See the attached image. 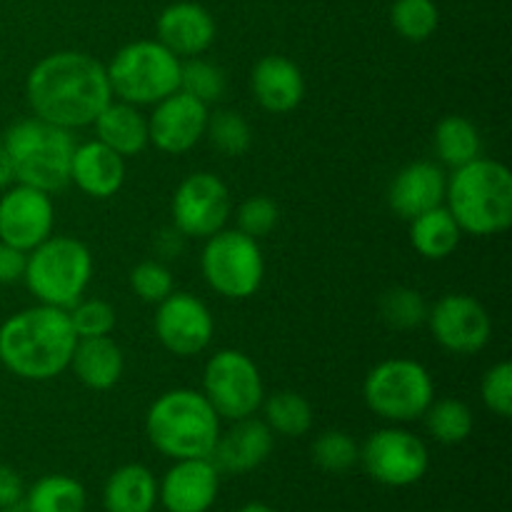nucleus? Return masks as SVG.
Listing matches in <instances>:
<instances>
[{
    "label": "nucleus",
    "instance_id": "5",
    "mask_svg": "<svg viewBox=\"0 0 512 512\" xmlns=\"http://www.w3.org/2000/svg\"><path fill=\"white\" fill-rule=\"evenodd\" d=\"M3 148L13 165V180L55 193L70 183L73 133L40 118H25L5 130Z\"/></svg>",
    "mask_w": 512,
    "mask_h": 512
},
{
    "label": "nucleus",
    "instance_id": "30",
    "mask_svg": "<svg viewBox=\"0 0 512 512\" xmlns=\"http://www.w3.org/2000/svg\"><path fill=\"white\" fill-rule=\"evenodd\" d=\"M423 418L430 435L443 445H458L463 440H468L475 425L473 410L458 398L433 400L430 408L425 410Z\"/></svg>",
    "mask_w": 512,
    "mask_h": 512
},
{
    "label": "nucleus",
    "instance_id": "20",
    "mask_svg": "<svg viewBox=\"0 0 512 512\" xmlns=\"http://www.w3.org/2000/svg\"><path fill=\"white\" fill-rule=\"evenodd\" d=\"M250 90L260 108L273 115H285L303 103V70L285 55H265L250 73Z\"/></svg>",
    "mask_w": 512,
    "mask_h": 512
},
{
    "label": "nucleus",
    "instance_id": "7",
    "mask_svg": "<svg viewBox=\"0 0 512 512\" xmlns=\"http://www.w3.org/2000/svg\"><path fill=\"white\" fill-rule=\"evenodd\" d=\"M180 63L160 40H135L113 55L108 73L113 98L130 105H155L180 88Z\"/></svg>",
    "mask_w": 512,
    "mask_h": 512
},
{
    "label": "nucleus",
    "instance_id": "14",
    "mask_svg": "<svg viewBox=\"0 0 512 512\" xmlns=\"http://www.w3.org/2000/svg\"><path fill=\"white\" fill-rule=\"evenodd\" d=\"M155 335L168 353L178 358L203 353L213 340L215 320L208 305L190 293H170L158 303L153 318Z\"/></svg>",
    "mask_w": 512,
    "mask_h": 512
},
{
    "label": "nucleus",
    "instance_id": "24",
    "mask_svg": "<svg viewBox=\"0 0 512 512\" xmlns=\"http://www.w3.org/2000/svg\"><path fill=\"white\" fill-rule=\"evenodd\" d=\"M95 135L103 145L115 150L123 158L143 153L148 145V118L138 110V105L110 100L98 118L93 120Z\"/></svg>",
    "mask_w": 512,
    "mask_h": 512
},
{
    "label": "nucleus",
    "instance_id": "3",
    "mask_svg": "<svg viewBox=\"0 0 512 512\" xmlns=\"http://www.w3.org/2000/svg\"><path fill=\"white\" fill-rule=\"evenodd\" d=\"M445 208L463 233L500 235L512 223V175L493 158H475L455 168L445 188Z\"/></svg>",
    "mask_w": 512,
    "mask_h": 512
},
{
    "label": "nucleus",
    "instance_id": "37",
    "mask_svg": "<svg viewBox=\"0 0 512 512\" xmlns=\"http://www.w3.org/2000/svg\"><path fill=\"white\" fill-rule=\"evenodd\" d=\"M173 285V273L160 260H143L130 270V288L143 303H163L173 293Z\"/></svg>",
    "mask_w": 512,
    "mask_h": 512
},
{
    "label": "nucleus",
    "instance_id": "25",
    "mask_svg": "<svg viewBox=\"0 0 512 512\" xmlns=\"http://www.w3.org/2000/svg\"><path fill=\"white\" fill-rule=\"evenodd\" d=\"M155 503H158V480L145 465H120L105 480V512H153Z\"/></svg>",
    "mask_w": 512,
    "mask_h": 512
},
{
    "label": "nucleus",
    "instance_id": "19",
    "mask_svg": "<svg viewBox=\"0 0 512 512\" xmlns=\"http://www.w3.org/2000/svg\"><path fill=\"white\" fill-rule=\"evenodd\" d=\"M445 188H448V178L438 163L415 160V163H408L395 173L388 188V203L398 218L410 223L425 210L443 205Z\"/></svg>",
    "mask_w": 512,
    "mask_h": 512
},
{
    "label": "nucleus",
    "instance_id": "34",
    "mask_svg": "<svg viewBox=\"0 0 512 512\" xmlns=\"http://www.w3.org/2000/svg\"><path fill=\"white\" fill-rule=\"evenodd\" d=\"M428 303L413 288H393L380 298V318L395 330L418 328L428 320Z\"/></svg>",
    "mask_w": 512,
    "mask_h": 512
},
{
    "label": "nucleus",
    "instance_id": "15",
    "mask_svg": "<svg viewBox=\"0 0 512 512\" xmlns=\"http://www.w3.org/2000/svg\"><path fill=\"white\" fill-rule=\"evenodd\" d=\"M55 208L50 193L18 183L0 198V240L13 248L30 250L53 235Z\"/></svg>",
    "mask_w": 512,
    "mask_h": 512
},
{
    "label": "nucleus",
    "instance_id": "40",
    "mask_svg": "<svg viewBox=\"0 0 512 512\" xmlns=\"http://www.w3.org/2000/svg\"><path fill=\"white\" fill-rule=\"evenodd\" d=\"M25 263H28L25 250H18L0 240V285H13L23 280Z\"/></svg>",
    "mask_w": 512,
    "mask_h": 512
},
{
    "label": "nucleus",
    "instance_id": "33",
    "mask_svg": "<svg viewBox=\"0 0 512 512\" xmlns=\"http://www.w3.org/2000/svg\"><path fill=\"white\" fill-rule=\"evenodd\" d=\"M225 88H228V80H225V70L220 65L203 58H188L185 63H180L178 90L193 95L200 103H218L225 95Z\"/></svg>",
    "mask_w": 512,
    "mask_h": 512
},
{
    "label": "nucleus",
    "instance_id": "38",
    "mask_svg": "<svg viewBox=\"0 0 512 512\" xmlns=\"http://www.w3.org/2000/svg\"><path fill=\"white\" fill-rule=\"evenodd\" d=\"M235 220H238L240 233L250 235L253 240H260L278 228L280 210L275 200H270L268 195H250V198L240 203Z\"/></svg>",
    "mask_w": 512,
    "mask_h": 512
},
{
    "label": "nucleus",
    "instance_id": "6",
    "mask_svg": "<svg viewBox=\"0 0 512 512\" xmlns=\"http://www.w3.org/2000/svg\"><path fill=\"white\" fill-rule=\"evenodd\" d=\"M93 278V255L88 245L68 235H50L35 245L25 263V285L35 300L53 308H73Z\"/></svg>",
    "mask_w": 512,
    "mask_h": 512
},
{
    "label": "nucleus",
    "instance_id": "10",
    "mask_svg": "<svg viewBox=\"0 0 512 512\" xmlns=\"http://www.w3.org/2000/svg\"><path fill=\"white\" fill-rule=\"evenodd\" d=\"M203 395L215 413L225 420L250 418L260 410L265 398L263 375L243 350H218L205 363Z\"/></svg>",
    "mask_w": 512,
    "mask_h": 512
},
{
    "label": "nucleus",
    "instance_id": "39",
    "mask_svg": "<svg viewBox=\"0 0 512 512\" xmlns=\"http://www.w3.org/2000/svg\"><path fill=\"white\" fill-rule=\"evenodd\" d=\"M480 395H483V403L490 413L500 415V418H510L512 415V365L508 360L493 365V368L483 375Z\"/></svg>",
    "mask_w": 512,
    "mask_h": 512
},
{
    "label": "nucleus",
    "instance_id": "8",
    "mask_svg": "<svg viewBox=\"0 0 512 512\" xmlns=\"http://www.w3.org/2000/svg\"><path fill=\"white\" fill-rule=\"evenodd\" d=\"M365 405L390 423L423 418L435 400V385L425 365L410 358H390L375 365L363 383Z\"/></svg>",
    "mask_w": 512,
    "mask_h": 512
},
{
    "label": "nucleus",
    "instance_id": "11",
    "mask_svg": "<svg viewBox=\"0 0 512 512\" xmlns=\"http://www.w3.org/2000/svg\"><path fill=\"white\" fill-rule=\"evenodd\" d=\"M365 473L388 488H408L425 478L430 465L428 448L418 435L403 428L375 430L360 448Z\"/></svg>",
    "mask_w": 512,
    "mask_h": 512
},
{
    "label": "nucleus",
    "instance_id": "23",
    "mask_svg": "<svg viewBox=\"0 0 512 512\" xmlns=\"http://www.w3.org/2000/svg\"><path fill=\"white\" fill-rule=\"evenodd\" d=\"M75 378L90 390H110L120 383L125 370L123 350L110 335L105 338H80L70 358Z\"/></svg>",
    "mask_w": 512,
    "mask_h": 512
},
{
    "label": "nucleus",
    "instance_id": "27",
    "mask_svg": "<svg viewBox=\"0 0 512 512\" xmlns=\"http://www.w3.org/2000/svg\"><path fill=\"white\" fill-rule=\"evenodd\" d=\"M433 145L440 163L453 170L473 163L483 153V138H480L478 128L463 115H445L435 125Z\"/></svg>",
    "mask_w": 512,
    "mask_h": 512
},
{
    "label": "nucleus",
    "instance_id": "41",
    "mask_svg": "<svg viewBox=\"0 0 512 512\" xmlns=\"http://www.w3.org/2000/svg\"><path fill=\"white\" fill-rule=\"evenodd\" d=\"M25 498V488L20 475L8 465H0V510L15 508Z\"/></svg>",
    "mask_w": 512,
    "mask_h": 512
},
{
    "label": "nucleus",
    "instance_id": "4",
    "mask_svg": "<svg viewBox=\"0 0 512 512\" xmlns=\"http://www.w3.org/2000/svg\"><path fill=\"white\" fill-rule=\"evenodd\" d=\"M145 433L150 445L170 460L210 458L220 438V415L203 393L175 388L150 405Z\"/></svg>",
    "mask_w": 512,
    "mask_h": 512
},
{
    "label": "nucleus",
    "instance_id": "12",
    "mask_svg": "<svg viewBox=\"0 0 512 512\" xmlns=\"http://www.w3.org/2000/svg\"><path fill=\"white\" fill-rule=\"evenodd\" d=\"M173 228L183 238L205 240L225 228L230 218L228 185L213 173L188 175L170 200Z\"/></svg>",
    "mask_w": 512,
    "mask_h": 512
},
{
    "label": "nucleus",
    "instance_id": "43",
    "mask_svg": "<svg viewBox=\"0 0 512 512\" xmlns=\"http://www.w3.org/2000/svg\"><path fill=\"white\" fill-rule=\"evenodd\" d=\"M238 512H275V510L265 503H248V505H243Z\"/></svg>",
    "mask_w": 512,
    "mask_h": 512
},
{
    "label": "nucleus",
    "instance_id": "44",
    "mask_svg": "<svg viewBox=\"0 0 512 512\" xmlns=\"http://www.w3.org/2000/svg\"><path fill=\"white\" fill-rule=\"evenodd\" d=\"M10 512H15V510H10Z\"/></svg>",
    "mask_w": 512,
    "mask_h": 512
},
{
    "label": "nucleus",
    "instance_id": "26",
    "mask_svg": "<svg viewBox=\"0 0 512 512\" xmlns=\"http://www.w3.org/2000/svg\"><path fill=\"white\" fill-rule=\"evenodd\" d=\"M460 238H463V230L445 205L425 210L418 218L410 220V243L428 260H445L453 255Z\"/></svg>",
    "mask_w": 512,
    "mask_h": 512
},
{
    "label": "nucleus",
    "instance_id": "36",
    "mask_svg": "<svg viewBox=\"0 0 512 512\" xmlns=\"http://www.w3.org/2000/svg\"><path fill=\"white\" fill-rule=\"evenodd\" d=\"M70 325L80 338H105L115 328V308L108 300L80 298L73 308H68Z\"/></svg>",
    "mask_w": 512,
    "mask_h": 512
},
{
    "label": "nucleus",
    "instance_id": "13",
    "mask_svg": "<svg viewBox=\"0 0 512 512\" xmlns=\"http://www.w3.org/2000/svg\"><path fill=\"white\" fill-rule=\"evenodd\" d=\"M425 323L433 330L440 348L455 355H475L490 343L493 320L480 300L465 293L443 295L433 310H428Z\"/></svg>",
    "mask_w": 512,
    "mask_h": 512
},
{
    "label": "nucleus",
    "instance_id": "18",
    "mask_svg": "<svg viewBox=\"0 0 512 512\" xmlns=\"http://www.w3.org/2000/svg\"><path fill=\"white\" fill-rule=\"evenodd\" d=\"M273 453V430L258 418L233 420V428L220 433L210 460L218 473L245 475L260 468Z\"/></svg>",
    "mask_w": 512,
    "mask_h": 512
},
{
    "label": "nucleus",
    "instance_id": "42",
    "mask_svg": "<svg viewBox=\"0 0 512 512\" xmlns=\"http://www.w3.org/2000/svg\"><path fill=\"white\" fill-rule=\"evenodd\" d=\"M13 183V165H10L8 153H5L3 143H0V190H5Z\"/></svg>",
    "mask_w": 512,
    "mask_h": 512
},
{
    "label": "nucleus",
    "instance_id": "32",
    "mask_svg": "<svg viewBox=\"0 0 512 512\" xmlns=\"http://www.w3.org/2000/svg\"><path fill=\"white\" fill-rule=\"evenodd\" d=\"M390 23L400 38L410 43H423L438 30L440 13L433 0H395L390 10Z\"/></svg>",
    "mask_w": 512,
    "mask_h": 512
},
{
    "label": "nucleus",
    "instance_id": "29",
    "mask_svg": "<svg viewBox=\"0 0 512 512\" xmlns=\"http://www.w3.org/2000/svg\"><path fill=\"white\" fill-rule=\"evenodd\" d=\"M265 420L273 433L285 435V438H303L313 428V405L293 390H280L270 398H263Z\"/></svg>",
    "mask_w": 512,
    "mask_h": 512
},
{
    "label": "nucleus",
    "instance_id": "9",
    "mask_svg": "<svg viewBox=\"0 0 512 512\" xmlns=\"http://www.w3.org/2000/svg\"><path fill=\"white\" fill-rule=\"evenodd\" d=\"M200 270L205 283L223 298H253L265 278L263 250L250 235L223 228L205 238Z\"/></svg>",
    "mask_w": 512,
    "mask_h": 512
},
{
    "label": "nucleus",
    "instance_id": "28",
    "mask_svg": "<svg viewBox=\"0 0 512 512\" xmlns=\"http://www.w3.org/2000/svg\"><path fill=\"white\" fill-rule=\"evenodd\" d=\"M85 488L70 475H45L25 493V512H83Z\"/></svg>",
    "mask_w": 512,
    "mask_h": 512
},
{
    "label": "nucleus",
    "instance_id": "17",
    "mask_svg": "<svg viewBox=\"0 0 512 512\" xmlns=\"http://www.w3.org/2000/svg\"><path fill=\"white\" fill-rule=\"evenodd\" d=\"M220 473L210 458L175 460L158 483V500L168 512H208L218 500Z\"/></svg>",
    "mask_w": 512,
    "mask_h": 512
},
{
    "label": "nucleus",
    "instance_id": "16",
    "mask_svg": "<svg viewBox=\"0 0 512 512\" xmlns=\"http://www.w3.org/2000/svg\"><path fill=\"white\" fill-rule=\"evenodd\" d=\"M208 115V105L183 90H175L173 95L153 105L148 118V143H153L160 153H188L200 143V138H205Z\"/></svg>",
    "mask_w": 512,
    "mask_h": 512
},
{
    "label": "nucleus",
    "instance_id": "21",
    "mask_svg": "<svg viewBox=\"0 0 512 512\" xmlns=\"http://www.w3.org/2000/svg\"><path fill=\"white\" fill-rule=\"evenodd\" d=\"M158 40L178 58H198L213 45L215 20L203 5L173 3L160 13Z\"/></svg>",
    "mask_w": 512,
    "mask_h": 512
},
{
    "label": "nucleus",
    "instance_id": "2",
    "mask_svg": "<svg viewBox=\"0 0 512 512\" xmlns=\"http://www.w3.org/2000/svg\"><path fill=\"white\" fill-rule=\"evenodd\" d=\"M75 343L68 310L38 303L0 325V363L18 378L45 383L70 368Z\"/></svg>",
    "mask_w": 512,
    "mask_h": 512
},
{
    "label": "nucleus",
    "instance_id": "1",
    "mask_svg": "<svg viewBox=\"0 0 512 512\" xmlns=\"http://www.w3.org/2000/svg\"><path fill=\"white\" fill-rule=\"evenodd\" d=\"M25 95L35 118L70 133L93 125L113 100L105 65L78 50H58L38 60L25 80Z\"/></svg>",
    "mask_w": 512,
    "mask_h": 512
},
{
    "label": "nucleus",
    "instance_id": "31",
    "mask_svg": "<svg viewBox=\"0 0 512 512\" xmlns=\"http://www.w3.org/2000/svg\"><path fill=\"white\" fill-rule=\"evenodd\" d=\"M205 138L218 153L238 158V155L248 153V148L253 145V128L238 110H218V113L208 115Z\"/></svg>",
    "mask_w": 512,
    "mask_h": 512
},
{
    "label": "nucleus",
    "instance_id": "22",
    "mask_svg": "<svg viewBox=\"0 0 512 512\" xmlns=\"http://www.w3.org/2000/svg\"><path fill=\"white\" fill-rule=\"evenodd\" d=\"M70 183L88 198H113L125 183V158L100 140L75 145L70 160Z\"/></svg>",
    "mask_w": 512,
    "mask_h": 512
},
{
    "label": "nucleus",
    "instance_id": "35",
    "mask_svg": "<svg viewBox=\"0 0 512 512\" xmlns=\"http://www.w3.org/2000/svg\"><path fill=\"white\" fill-rule=\"evenodd\" d=\"M310 453H313L315 465L325 473H345L360 458L358 443L343 430H328V433L318 435Z\"/></svg>",
    "mask_w": 512,
    "mask_h": 512
}]
</instances>
